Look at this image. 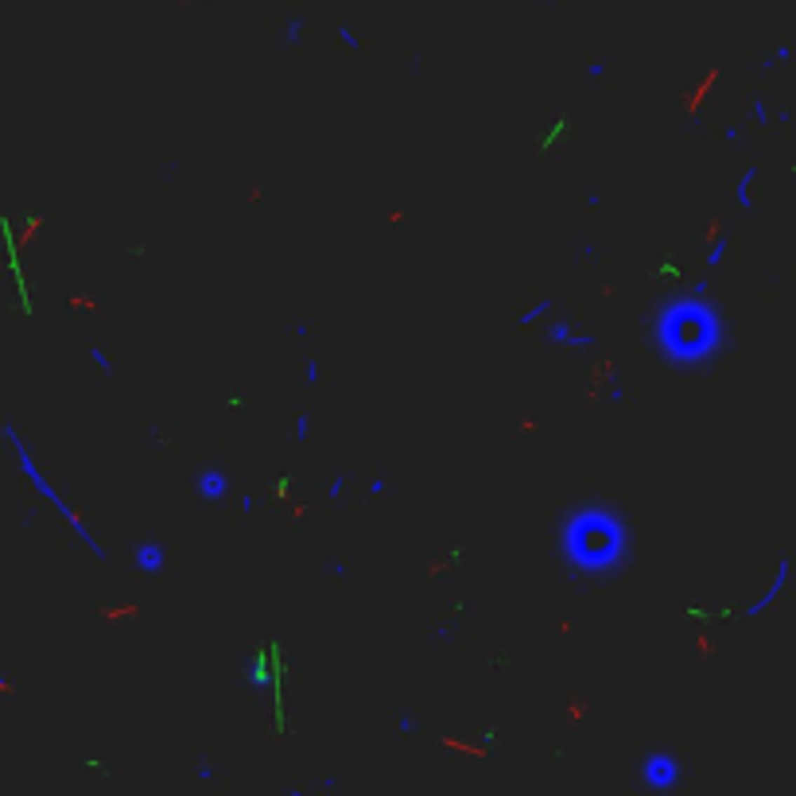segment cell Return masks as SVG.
Masks as SVG:
<instances>
[{
    "mask_svg": "<svg viewBox=\"0 0 796 796\" xmlns=\"http://www.w3.org/2000/svg\"><path fill=\"white\" fill-rule=\"evenodd\" d=\"M299 32H303V20H299V16H292V20L284 24V35H280V39H284V47L299 43Z\"/></svg>",
    "mask_w": 796,
    "mask_h": 796,
    "instance_id": "obj_15",
    "label": "cell"
},
{
    "mask_svg": "<svg viewBox=\"0 0 796 796\" xmlns=\"http://www.w3.org/2000/svg\"><path fill=\"white\" fill-rule=\"evenodd\" d=\"M555 315H560V299H555V295H540V299L532 303L528 311H520L517 323H520V327H537V323H544V318H555Z\"/></svg>",
    "mask_w": 796,
    "mask_h": 796,
    "instance_id": "obj_10",
    "label": "cell"
},
{
    "mask_svg": "<svg viewBox=\"0 0 796 796\" xmlns=\"http://www.w3.org/2000/svg\"><path fill=\"white\" fill-rule=\"evenodd\" d=\"M750 117H754L757 125H773V109L765 101H754V105H750Z\"/></svg>",
    "mask_w": 796,
    "mask_h": 796,
    "instance_id": "obj_17",
    "label": "cell"
},
{
    "mask_svg": "<svg viewBox=\"0 0 796 796\" xmlns=\"http://www.w3.org/2000/svg\"><path fill=\"white\" fill-rule=\"evenodd\" d=\"M544 342L560 346V350H591V346H595V335H591V330H579L567 315H555V318H548V327H544Z\"/></svg>",
    "mask_w": 796,
    "mask_h": 796,
    "instance_id": "obj_5",
    "label": "cell"
},
{
    "mask_svg": "<svg viewBox=\"0 0 796 796\" xmlns=\"http://www.w3.org/2000/svg\"><path fill=\"white\" fill-rule=\"evenodd\" d=\"M649 346L680 373H699L727 346V318L715 299L668 295L649 318Z\"/></svg>",
    "mask_w": 796,
    "mask_h": 796,
    "instance_id": "obj_2",
    "label": "cell"
},
{
    "mask_svg": "<svg viewBox=\"0 0 796 796\" xmlns=\"http://www.w3.org/2000/svg\"><path fill=\"white\" fill-rule=\"evenodd\" d=\"M194 494H198V501H206V505H222L229 497V474L222 466L198 470V478H194Z\"/></svg>",
    "mask_w": 796,
    "mask_h": 796,
    "instance_id": "obj_8",
    "label": "cell"
},
{
    "mask_svg": "<svg viewBox=\"0 0 796 796\" xmlns=\"http://www.w3.org/2000/svg\"><path fill=\"white\" fill-rule=\"evenodd\" d=\"M722 140H727V144H738V140H742V128H738V125H727V128H722Z\"/></svg>",
    "mask_w": 796,
    "mask_h": 796,
    "instance_id": "obj_22",
    "label": "cell"
},
{
    "mask_svg": "<svg viewBox=\"0 0 796 796\" xmlns=\"http://www.w3.org/2000/svg\"><path fill=\"white\" fill-rule=\"evenodd\" d=\"M288 796H315V792H307V788H299V785H292V788H288Z\"/></svg>",
    "mask_w": 796,
    "mask_h": 796,
    "instance_id": "obj_27",
    "label": "cell"
},
{
    "mask_svg": "<svg viewBox=\"0 0 796 796\" xmlns=\"http://www.w3.org/2000/svg\"><path fill=\"white\" fill-rule=\"evenodd\" d=\"M687 295H696V299H711V276H696L692 284H687Z\"/></svg>",
    "mask_w": 796,
    "mask_h": 796,
    "instance_id": "obj_13",
    "label": "cell"
},
{
    "mask_svg": "<svg viewBox=\"0 0 796 796\" xmlns=\"http://www.w3.org/2000/svg\"><path fill=\"white\" fill-rule=\"evenodd\" d=\"M396 730H400V734H419V719L408 715V711H400L396 715Z\"/></svg>",
    "mask_w": 796,
    "mask_h": 796,
    "instance_id": "obj_16",
    "label": "cell"
},
{
    "mask_svg": "<svg viewBox=\"0 0 796 796\" xmlns=\"http://www.w3.org/2000/svg\"><path fill=\"white\" fill-rule=\"evenodd\" d=\"M318 358H307V365H303V385H318Z\"/></svg>",
    "mask_w": 796,
    "mask_h": 796,
    "instance_id": "obj_19",
    "label": "cell"
},
{
    "mask_svg": "<svg viewBox=\"0 0 796 796\" xmlns=\"http://www.w3.org/2000/svg\"><path fill=\"white\" fill-rule=\"evenodd\" d=\"M311 335V327H307V323H303V318H299V323H295V338H307Z\"/></svg>",
    "mask_w": 796,
    "mask_h": 796,
    "instance_id": "obj_26",
    "label": "cell"
},
{
    "mask_svg": "<svg viewBox=\"0 0 796 796\" xmlns=\"http://www.w3.org/2000/svg\"><path fill=\"white\" fill-rule=\"evenodd\" d=\"M90 365L97 369L101 377H113V358L105 353V346H90Z\"/></svg>",
    "mask_w": 796,
    "mask_h": 796,
    "instance_id": "obj_11",
    "label": "cell"
},
{
    "mask_svg": "<svg viewBox=\"0 0 796 796\" xmlns=\"http://www.w3.org/2000/svg\"><path fill=\"white\" fill-rule=\"evenodd\" d=\"M342 494H346V474H335V478L327 482V497H330V501H338Z\"/></svg>",
    "mask_w": 796,
    "mask_h": 796,
    "instance_id": "obj_18",
    "label": "cell"
},
{
    "mask_svg": "<svg viewBox=\"0 0 796 796\" xmlns=\"http://www.w3.org/2000/svg\"><path fill=\"white\" fill-rule=\"evenodd\" d=\"M757 175H762V168L750 163V168L738 175V183H734V206L746 210V214H754V183H757Z\"/></svg>",
    "mask_w": 796,
    "mask_h": 796,
    "instance_id": "obj_9",
    "label": "cell"
},
{
    "mask_svg": "<svg viewBox=\"0 0 796 796\" xmlns=\"http://www.w3.org/2000/svg\"><path fill=\"white\" fill-rule=\"evenodd\" d=\"M637 781L649 788V792H672V788L684 781V762L668 750H649L637 765Z\"/></svg>",
    "mask_w": 796,
    "mask_h": 796,
    "instance_id": "obj_4",
    "label": "cell"
},
{
    "mask_svg": "<svg viewBox=\"0 0 796 796\" xmlns=\"http://www.w3.org/2000/svg\"><path fill=\"white\" fill-rule=\"evenodd\" d=\"M606 74V62H591L587 67V78H602Z\"/></svg>",
    "mask_w": 796,
    "mask_h": 796,
    "instance_id": "obj_24",
    "label": "cell"
},
{
    "mask_svg": "<svg viewBox=\"0 0 796 796\" xmlns=\"http://www.w3.org/2000/svg\"><path fill=\"white\" fill-rule=\"evenodd\" d=\"M722 260H727V237H719V241L707 249V269L719 272V269H722Z\"/></svg>",
    "mask_w": 796,
    "mask_h": 796,
    "instance_id": "obj_12",
    "label": "cell"
},
{
    "mask_svg": "<svg viewBox=\"0 0 796 796\" xmlns=\"http://www.w3.org/2000/svg\"><path fill=\"white\" fill-rule=\"evenodd\" d=\"M214 777H218V765L210 762V757H202L198 762V781H214Z\"/></svg>",
    "mask_w": 796,
    "mask_h": 796,
    "instance_id": "obj_21",
    "label": "cell"
},
{
    "mask_svg": "<svg viewBox=\"0 0 796 796\" xmlns=\"http://www.w3.org/2000/svg\"><path fill=\"white\" fill-rule=\"evenodd\" d=\"M4 443H8V447H12V454H16V466H20V474L27 478V486H32L35 494H39L43 501L50 505V509L59 513V517H62V525H67L70 532H74V537L82 540V544L90 548V552L97 555L101 563L109 560V552H105V544H101V540L93 537V528H90V525H86V520H82V513H78L74 505L67 501V494H59V486H55V482H50V478L43 474V470H39V462H35L32 447H27V439L20 436V428H16V424H12V419H4Z\"/></svg>",
    "mask_w": 796,
    "mask_h": 796,
    "instance_id": "obj_3",
    "label": "cell"
},
{
    "mask_svg": "<svg viewBox=\"0 0 796 796\" xmlns=\"http://www.w3.org/2000/svg\"><path fill=\"white\" fill-rule=\"evenodd\" d=\"M292 439H295V443H307V439H311V416H307V412H299V416H295Z\"/></svg>",
    "mask_w": 796,
    "mask_h": 796,
    "instance_id": "obj_14",
    "label": "cell"
},
{
    "mask_svg": "<svg viewBox=\"0 0 796 796\" xmlns=\"http://www.w3.org/2000/svg\"><path fill=\"white\" fill-rule=\"evenodd\" d=\"M133 567L140 571V575L156 579L159 571L168 567V548H163V540H156V537L136 540V548H133Z\"/></svg>",
    "mask_w": 796,
    "mask_h": 796,
    "instance_id": "obj_7",
    "label": "cell"
},
{
    "mask_svg": "<svg viewBox=\"0 0 796 796\" xmlns=\"http://www.w3.org/2000/svg\"><path fill=\"white\" fill-rule=\"evenodd\" d=\"M323 788H327V792H335V788H338V777H335V773H327V777H323Z\"/></svg>",
    "mask_w": 796,
    "mask_h": 796,
    "instance_id": "obj_25",
    "label": "cell"
},
{
    "mask_svg": "<svg viewBox=\"0 0 796 796\" xmlns=\"http://www.w3.org/2000/svg\"><path fill=\"white\" fill-rule=\"evenodd\" d=\"M633 540H629V520L614 505L602 501H579L563 513L555 528V555L567 567L571 579H606L618 575L629 563Z\"/></svg>",
    "mask_w": 796,
    "mask_h": 796,
    "instance_id": "obj_1",
    "label": "cell"
},
{
    "mask_svg": "<svg viewBox=\"0 0 796 796\" xmlns=\"http://www.w3.org/2000/svg\"><path fill=\"white\" fill-rule=\"evenodd\" d=\"M338 39H342V43H346V47H350V50H358V47H361L358 32H353L350 24H342V27H338Z\"/></svg>",
    "mask_w": 796,
    "mask_h": 796,
    "instance_id": "obj_20",
    "label": "cell"
},
{
    "mask_svg": "<svg viewBox=\"0 0 796 796\" xmlns=\"http://www.w3.org/2000/svg\"><path fill=\"white\" fill-rule=\"evenodd\" d=\"M788 583H792V560H788V555H781V560H777V571H773V579H769V587H765L762 595H757L754 602L742 610V618H762V614L769 610V606L788 591Z\"/></svg>",
    "mask_w": 796,
    "mask_h": 796,
    "instance_id": "obj_6",
    "label": "cell"
},
{
    "mask_svg": "<svg viewBox=\"0 0 796 796\" xmlns=\"http://www.w3.org/2000/svg\"><path fill=\"white\" fill-rule=\"evenodd\" d=\"M385 490H389V478H373V482H369V494L373 497H381Z\"/></svg>",
    "mask_w": 796,
    "mask_h": 796,
    "instance_id": "obj_23",
    "label": "cell"
}]
</instances>
